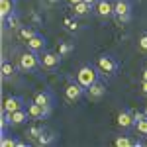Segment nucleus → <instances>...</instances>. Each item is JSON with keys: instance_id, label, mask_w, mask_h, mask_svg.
<instances>
[{"instance_id": "29", "label": "nucleus", "mask_w": 147, "mask_h": 147, "mask_svg": "<svg viewBox=\"0 0 147 147\" xmlns=\"http://www.w3.org/2000/svg\"><path fill=\"white\" fill-rule=\"evenodd\" d=\"M141 94H147V80H141V86H139Z\"/></svg>"}, {"instance_id": "18", "label": "nucleus", "mask_w": 147, "mask_h": 147, "mask_svg": "<svg viewBox=\"0 0 147 147\" xmlns=\"http://www.w3.org/2000/svg\"><path fill=\"white\" fill-rule=\"evenodd\" d=\"M92 10H94V6H90V4H86L84 0L73 6V12H75V16H88V14H90Z\"/></svg>"}, {"instance_id": "12", "label": "nucleus", "mask_w": 147, "mask_h": 147, "mask_svg": "<svg viewBox=\"0 0 147 147\" xmlns=\"http://www.w3.org/2000/svg\"><path fill=\"white\" fill-rule=\"evenodd\" d=\"M26 43H28V49H32V51H35V53H43V51H45V47H47V39L43 37V35L35 34L34 37H32V39H28Z\"/></svg>"}, {"instance_id": "23", "label": "nucleus", "mask_w": 147, "mask_h": 147, "mask_svg": "<svg viewBox=\"0 0 147 147\" xmlns=\"http://www.w3.org/2000/svg\"><path fill=\"white\" fill-rule=\"evenodd\" d=\"M65 28H67L69 32H77V30H79V24H77V20H75V18H65Z\"/></svg>"}, {"instance_id": "11", "label": "nucleus", "mask_w": 147, "mask_h": 147, "mask_svg": "<svg viewBox=\"0 0 147 147\" xmlns=\"http://www.w3.org/2000/svg\"><path fill=\"white\" fill-rule=\"evenodd\" d=\"M26 102H24L22 96H8L6 100H4V104H2V110L4 112H16V110H20V108H26L24 106Z\"/></svg>"}, {"instance_id": "32", "label": "nucleus", "mask_w": 147, "mask_h": 147, "mask_svg": "<svg viewBox=\"0 0 147 147\" xmlns=\"http://www.w3.org/2000/svg\"><path fill=\"white\" fill-rule=\"evenodd\" d=\"M84 2H86V4H90V6H94V4H96L98 0H84Z\"/></svg>"}, {"instance_id": "27", "label": "nucleus", "mask_w": 147, "mask_h": 147, "mask_svg": "<svg viewBox=\"0 0 147 147\" xmlns=\"http://www.w3.org/2000/svg\"><path fill=\"white\" fill-rule=\"evenodd\" d=\"M71 51H73V43H61V45H59V55L61 57L69 55Z\"/></svg>"}, {"instance_id": "14", "label": "nucleus", "mask_w": 147, "mask_h": 147, "mask_svg": "<svg viewBox=\"0 0 147 147\" xmlns=\"http://www.w3.org/2000/svg\"><path fill=\"white\" fill-rule=\"evenodd\" d=\"M34 100L37 102V104H41V106H45V108H53V94L49 90H41V92H37L34 96Z\"/></svg>"}, {"instance_id": "17", "label": "nucleus", "mask_w": 147, "mask_h": 147, "mask_svg": "<svg viewBox=\"0 0 147 147\" xmlns=\"http://www.w3.org/2000/svg\"><path fill=\"white\" fill-rule=\"evenodd\" d=\"M14 8H16V0H0V16H2V18L14 14V12H16Z\"/></svg>"}, {"instance_id": "1", "label": "nucleus", "mask_w": 147, "mask_h": 147, "mask_svg": "<svg viewBox=\"0 0 147 147\" xmlns=\"http://www.w3.org/2000/svg\"><path fill=\"white\" fill-rule=\"evenodd\" d=\"M77 80H79L84 88H88L94 82L100 80V71H98V67H92V65H82L77 71Z\"/></svg>"}, {"instance_id": "26", "label": "nucleus", "mask_w": 147, "mask_h": 147, "mask_svg": "<svg viewBox=\"0 0 147 147\" xmlns=\"http://www.w3.org/2000/svg\"><path fill=\"white\" fill-rule=\"evenodd\" d=\"M14 145H20V141H16L14 137H6L2 134V147H14Z\"/></svg>"}, {"instance_id": "15", "label": "nucleus", "mask_w": 147, "mask_h": 147, "mask_svg": "<svg viewBox=\"0 0 147 147\" xmlns=\"http://www.w3.org/2000/svg\"><path fill=\"white\" fill-rule=\"evenodd\" d=\"M55 139H57V134L53 131V129H49V127H45L43 129V134L37 137V145H53L55 143Z\"/></svg>"}, {"instance_id": "30", "label": "nucleus", "mask_w": 147, "mask_h": 147, "mask_svg": "<svg viewBox=\"0 0 147 147\" xmlns=\"http://www.w3.org/2000/svg\"><path fill=\"white\" fill-rule=\"evenodd\" d=\"M47 4L49 6H57V4H61V0H47Z\"/></svg>"}, {"instance_id": "24", "label": "nucleus", "mask_w": 147, "mask_h": 147, "mask_svg": "<svg viewBox=\"0 0 147 147\" xmlns=\"http://www.w3.org/2000/svg\"><path fill=\"white\" fill-rule=\"evenodd\" d=\"M10 124V118H8V112H4L2 110V118H0V129H2V134H6V127Z\"/></svg>"}, {"instance_id": "9", "label": "nucleus", "mask_w": 147, "mask_h": 147, "mask_svg": "<svg viewBox=\"0 0 147 147\" xmlns=\"http://www.w3.org/2000/svg\"><path fill=\"white\" fill-rule=\"evenodd\" d=\"M116 122H118V125H120L124 131H129L131 127H136V118H134V114L127 112V110H122V112L118 114Z\"/></svg>"}, {"instance_id": "20", "label": "nucleus", "mask_w": 147, "mask_h": 147, "mask_svg": "<svg viewBox=\"0 0 147 147\" xmlns=\"http://www.w3.org/2000/svg\"><path fill=\"white\" fill-rule=\"evenodd\" d=\"M18 35H20V39L28 41V39H32V37L35 35V30L32 28V26H22V28L18 30Z\"/></svg>"}, {"instance_id": "21", "label": "nucleus", "mask_w": 147, "mask_h": 147, "mask_svg": "<svg viewBox=\"0 0 147 147\" xmlns=\"http://www.w3.org/2000/svg\"><path fill=\"white\" fill-rule=\"evenodd\" d=\"M43 129H45V125H32V127L28 129V137L34 139V141H37V137L43 134Z\"/></svg>"}, {"instance_id": "10", "label": "nucleus", "mask_w": 147, "mask_h": 147, "mask_svg": "<svg viewBox=\"0 0 147 147\" xmlns=\"http://www.w3.org/2000/svg\"><path fill=\"white\" fill-rule=\"evenodd\" d=\"M94 14L100 16V18H110V16H114V2H110V0H98L94 4Z\"/></svg>"}, {"instance_id": "4", "label": "nucleus", "mask_w": 147, "mask_h": 147, "mask_svg": "<svg viewBox=\"0 0 147 147\" xmlns=\"http://www.w3.org/2000/svg\"><path fill=\"white\" fill-rule=\"evenodd\" d=\"M114 16L120 22H129V18H131V2L129 0H116L114 2Z\"/></svg>"}, {"instance_id": "33", "label": "nucleus", "mask_w": 147, "mask_h": 147, "mask_svg": "<svg viewBox=\"0 0 147 147\" xmlns=\"http://www.w3.org/2000/svg\"><path fill=\"white\" fill-rule=\"evenodd\" d=\"M71 2V6H75V4H79V2H82V0H69Z\"/></svg>"}, {"instance_id": "31", "label": "nucleus", "mask_w": 147, "mask_h": 147, "mask_svg": "<svg viewBox=\"0 0 147 147\" xmlns=\"http://www.w3.org/2000/svg\"><path fill=\"white\" fill-rule=\"evenodd\" d=\"M141 80H147V67H143V71H141Z\"/></svg>"}, {"instance_id": "22", "label": "nucleus", "mask_w": 147, "mask_h": 147, "mask_svg": "<svg viewBox=\"0 0 147 147\" xmlns=\"http://www.w3.org/2000/svg\"><path fill=\"white\" fill-rule=\"evenodd\" d=\"M116 145H118V147H131V145H137V141H134V139H129V137L122 136V137L116 139Z\"/></svg>"}, {"instance_id": "6", "label": "nucleus", "mask_w": 147, "mask_h": 147, "mask_svg": "<svg viewBox=\"0 0 147 147\" xmlns=\"http://www.w3.org/2000/svg\"><path fill=\"white\" fill-rule=\"evenodd\" d=\"M61 65V55H59V51H43V55H41V67L47 69V71H55L59 69Z\"/></svg>"}, {"instance_id": "13", "label": "nucleus", "mask_w": 147, "mask_h": 147, "mask_svg": "<svg viewBox=\"0 0 147 147\" xmlns=\"http://www.w3.org/2000/svg\"><path fill=\"white\" fill-rule=\"evenodd\" d=\"M8 118H10L12 125H20V124H24V122H28L32 116H30V112H28V108H20V110H16V112H10Z\"/></svg>"}, {"instance_id": "2", "label": "nucleus", "mask_w": 147, "mask_h": 147, "mask_svg": "<svg viewBox=\"0 0 147 147\" xmlns=\"http://www.w3.org/2000/svg\"><path fill=\"white\" fill-rule=\"evenodd\" d=\"M96 67L100 71L102 75H108V77H114L116 73H118V69H120V63H118V59L114 55H100L96 59Z\"/></svg>"}, {"instance_id": "3", "label": "nucleus", "mask_w": 147, "mask_h": 147, "mask_svg": "<svg viewBox=\"0 0 147 147\" xmlns=\"http://www.w3.org/2000/svg\"><path fill=\"white\" fill-rule=\"evenodd\" d=\"M18 67L22 69V71H26V73H34L35 69L41 67V57L37 55L35 51H26V53H22L20 55V61H18Z\"/></svg>"}, {"instance_id": "28", "label": "nucleus", "mask_w": 147, "mask_h": 147, "mask_svg": "<svg viewBox=\"0 0 147 147\" xmlns=\"http://www.w3.org/2000/svg\"><path fill=\"white\" fill-rule=\"evenodd\" d=\"M139 49H141L143 53H147V34H143L139 37Z\"/></svg>"}, {"instance_id": "19", "label": "nucleus", "mask_w": 147, "mask_h": 147, "mask_svg": "<svg viewBox=\"0 0 147 147\" xmlns=\"http://www.w3.org/2000/svg\"><path fill=\"white\" fill-rule=\"evenodd\" d=\"M0 73H2V79H10V77H14V73H16V67L12 63H8V61H2Z\"/></svg>"}, {"instance_id": "8", "label": "nucleus", "mask_w": 147, "mask_h": 147, "mask_svg": "<svg viewBox=\"0 0 147 147\" xmlns=\"http://www.w3.org/2000/svg\"><path fill=\"white\" fill-rule=\"evenodd\" d=\"M88 100H92V102H96V100H102L104 96H106V84L104 82H94L92 86H88L86 88V94H84Z\"/></svg>"}, {"instance_id": "5", "label": "nucleus", "mask_w": 147, "mask_h": 147, "mask_svg": "<svg viewBox=\"0 0 147 147\" xmlns=\"http://www.w3.org/2000/svg\"><path fill=\"white\" fill-rule=\"evenodd\" d=\"M86 94V88L80 84L79 80L75 82V80H69V84L65 86V98H67L69 102H77L79 98H82Z\"/></svg>"}, {"instance_id": "34", "label": "nucleus", "mask_w": 147, "mask_h": 147, "mask_svg": "<svg viewBox=\"0 0 147 147\" xmlns=\"http://www.w3.org/2000/svg\"><path fill=\"white\" fill-rule=\"evenodd\" d=\"M143 114H145V116H147V106H145V110H143Z\"/></svg>"}, {"instance_id": "25", "label": "nucleus", "mask_w": 147, "mask_h": 147, "mask_svg": "<svg viewBox=\"0 0 147 147\" xmlns=\"http://www.w3.org/2000/svg\"><path fill=\"white\" fill-rule=\"evenodd\" d=\"M136 127H137V131H139L141 136H147V116L143 118V120H139V122H137Z\"/></svg>"}, {"instance_id": "7", "label": "nucleus", "mask_w": 147, "mask_h": 147, "mask_svg": "<svg viewBox=\"0 0 147 147\" xmlns=\"http://www.w3.org/2000/svg\"><path fill=\"white\" fill-rule=\"evenodd\" d=\"M28 112L32 116V120H45L51 114V108H45V106L37 104L35 100H32V102H28Z\"/></svg>"}, {"instance_id": "16", "label": "nucleus", "mask_w": 147, "mask_h": 147, "mask_svg": "<svg viewBox=\"0 0 147 147\" xmlns=\"http://www.w3.org/2000/svg\"><path fill=\"white\" fill-rule=\"evenodd\" d=\"M2 24H4V28H6V30H20V28H22L20 18H18V14H16V12L10 14V16H6V18H2Z\"/></svg>"}]
</instances>
